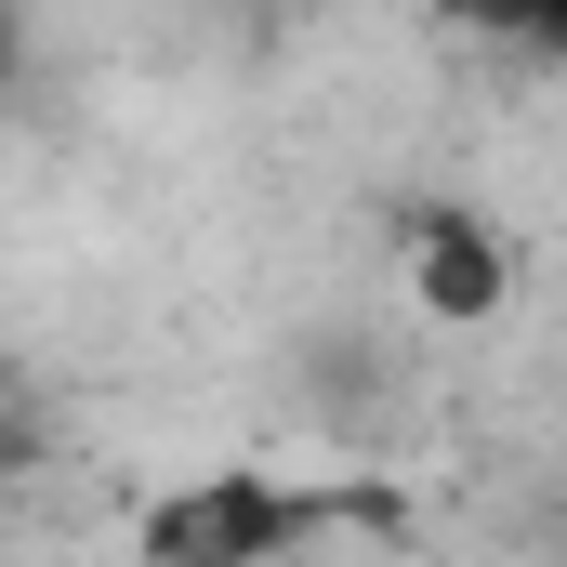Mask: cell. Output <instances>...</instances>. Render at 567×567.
<instances>
[{
  "instance_id": "obj_1",
  "label": "cell",
  "mask_w": 567,
  "mask_h": 567,
  "mask_svg": "<svg viewBox=\"0 0 567 567\" xmlns=\"http://www.w3.org/2000/svg\"><path fill=\"white\" fill-rule=\"evenodd\" d=\"M330 528H383V502L370 488H290L265 462H212V475L158 488L133 515V555L145 567H290Z\"/></svg>"
},
{
  "instance_id": "obj_2",
  "label": "cell",
  "mask_w": 567,
  "mask_h": 567,
  "mask_svg": "<svg viewBox=\"0 0 567 567\" xmlns=\"http://www.w3.org/2000/svg\"><path fill=\"white\" fill-rule=\"evenodd\" d=\"M396 251H410V303H423L435 330H502V317H515L528 251H515L502 212H475V198H423V212H396Z\"/></svg>"
},
{
  "instance_id": "obj_3",
  "label": "cell",
  "mask_w": 567,
  "mask_h": 567,
  "mask_svg": "<svg viewBox=\"0 0 567 567\" xmlns=\"http://www.w3.org/2000/svg\"><path fill=\"white\" fill-rule=\"evenodd\" d=\"M435 27H462V40H502V53H528V66H555L567 53V0H423Z\"/></svg>"
},
{
  "instance_id": "obj_4",
  "label": "cell",
  "mask_w": 567,
  "mask_h": 567,
  "mask_svg": "<svg viewBox=\"0 0 567 567\" xmlns=\"http://www.w3.org/2000/svg\"><path fill=\"white\" fill-rule=\"evenodd\" d=\"M27 80H40V13L0 0V106H27Z\"/></svg>"
},
{
  "instance_id": "obj_5",
  "label": "cell",
  "mask_w": 567,
  "mask_h": 567,
  "mask_svg": "<svg viewBox=\"0 0 567 567\" xmlns=\"http://www.w3.org/2000/svg\"><path fill=\"white\" fill-rule=\"evenodd\" d=\"M0 396H13V357H0Z\"/></svg>"
}]
</instances>
